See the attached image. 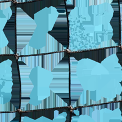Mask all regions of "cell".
Returning <instances> with one entry per match:
<instances>
[{
	"label": "cell",
	"instance_id": "6da1fadb",
	"mask_svg": "<svg viewBox=\"0 0 122 122\" xmlns=\"http://www.w3.org/2000/svg\"><path fill=\"white\" fill-rule=\"evenodd\" d=\"M76 74L84 90L92 91L96 90L100 75L109 74V72L101 63L84 58L78 61Z\"/></svg>",
	"mask_w": 122,
	"mask_h": 122
},
{
	"label": "cell",
	"instance_id": "7a4b0ae2",
	"mask_svg": "<svg viewBox=\"0 0 122 122\" xmlns=\"http://www.w3.org/2000/svg\"><path fill=\"white\" fill-rule=\"evenodd\" d=\"M70 57L69 51L66 50L64 57L52 70L54 77L50 87L55 93H69Z\"/></svg>",
	"mask_w": 122,
	"mask_h": 122
},
{
	"label": "cell",
	"instance_id": "3957f363",
	"mask_svg": "<svg viewBox=\"0 0 122 122\" xmlns=\"http://www.w3.org/2000/svg\"><path fill=\"white\" fill-rule=\"evenodd\" d=\"M96 90L103 98L114 100L120 95L122 87L120 82L112 75L109 74L101 75L96 85Z\"/></svg>",
	"mask_w": 122,
	"mask_h": 122
},
{
	"label": "cell",
	"instance_id": "277c9868",
	"mask_svg": "<svg viewBox=\"0 0 122 122\" xmlns=\"http://www.w3.org/2000/svg\"><path fill=\"white\" fill-rule=\"evenodd\" d=\"M87 9L90 21L95 26L110 23L114 12L111 4L109 3L90 6Z\"/></svg>",
	"mask_w": 122,
	"mask_h": 122
},
{
	"label": "cell",
	"instance_id": "5b68a950",
	"mask_svg": "<svg viewBox=\"0 0 122 122\" xmlns=\"http://www.w3.org/2000/svg\"><path fill=\"white\" fill-rule=\"evenodd\" d=\"M59 15V13L56 7L50 6L45 7L37 12L34 15L33 19L36 23L37 26L48 33L54 27Z\"/></svg>",
	"mask_w": 122,
	"mask_h": 122
},
{
	"label": "cell",
	"instance_id": "8992f818",
	"mask_svg": "<svg viewBox=\"0 0 122 122\" xmlns=\"http://www.w3.org/2000/svg\"><path fill=\"white\" fill-rule=\"evenodd\" d=\"M48 34L68 50L69 43V26L67 13L59 14L54 27L51 30L48 32Z\"/></svg>",
	"mask_w": 122,
	"mask_h": 122
},
{
	"label": "cell",
	"instance_id": "52a82bcc",
	"mask_svg": "<svg viewBox=\"0 0 122 122\" xmlns=\"http://www.w3.org/2000/svg\"><path fill=\"white\" fill-rule=\"evenodd\" d=\"M16 27L17 36H32L37 28V25L32 17L17 6Z\"/></svg>",
	"mask_w": 122,
	"mask_h": 122
},
{
	"label": "cell",
	"instance_id": "ba28073f",
	"mask_svg": "<svg viewBox=\"0 0 122 122\" xmlns=\"http://www.w3.org/2000/svg\"><path fill=\"white\" fill-rule=\"evenodd\" d=\"M118 47V46H114L73 53L69 52V54L71 56L75 57L78 61L82 59L88 58L101 63L107 57L113 54H116Z\"/></svg>",
	"mask_w": 122,
	"mask_h": 122
},
{
	"label": "cell",
	"instance_id": "9c48e42d",
	"mask_svg": "<svg viewBox=\"0 0 122 122\" xmlns=\"http://www.w3.org/2000/svg\"><path fill=\"white\" fill-rule=\"evenodd\" d=\"M29 77L34 86L50 87L53 81L54 75L52 71L36 66L32 68Z\"/></svg>",
	"mask_w": 122,
	"mask_h": 122
},
{
	"label": "cell",
	"instance_id": "30bf717a",
	"mask_svg": "<svg viewBox=\"0 0 122 122\" xmlns=\"http://www.w3.org/2000/svg\"><path fill=\"white\" fill-rule=\"evenodd\" d=\"M91 117L95 122H122V116L119 107L114 110L108 108L96 109Z\"/></svg>",
	"mask_w": 122,
	"mask_h": 122
},
{
	"label": "cell",
	"instance_id": "8fae6325",
	"mask_svg": "<svg viewBox=\"0 0 122 122\" xmlns=\"http://www.w3.org/2000/svg\"><path fill=\"white\" fill-rule=\"evenodd\" d=\"M101 64L106 68L110 75L121 82L122 80V67L116 54H113L104 59Z\"/></svg>",
	"mask_w": 122,
	"mask_h": 122
},
{
	"label": "cell",
	"instance_id": "7c38bea8",
	"mask_svg": "<svg viewBox=\"0 0 122 122\" xmlns=\"http://www.w3.org/2000/svg\"><path fill=\"white\" fill-rule=\"evenodd\" d=\"M17 13V12H16ZM16 13L13 14L12 17L9 20L7 24L3 29L4 34L9 40V43L8 46L12 50L15 54H17V27H16Z\"/></svg>",
	"mask_w": 122,
	"mask_h": 122
},
{
	"label": "cell",
	"instance_id": "4fadbf2b",
	"mask_svg": "<svg viewBox=\"0 0 122 122\" xmlns=\"http://www.w3.org/2000/svg\"><path fill=\"white\" fill-rule=\"evenodd\" d=\"M51 93L50 87H36L34 86L29 95V103L35 106H38L48 98Z\"/></svg>",
	"mask_w": 122,
	"mask_h": 122
},
{
	"label": "cell",
	"instance_id": "5bb4252c",
	"mask_svg": "<svg viewBox=\"0 0 122 122\" xmlns=\"http://www.w3.org/2000/svg\"><path fill=\"white\" fill-rule=\"evenodd\" d=\"M47 35V32L37 26L30 37L28 45L34 49L41 50L46 45Z\"/></svg>",
	"mask_w": 122,
	"mask_h": 122
},
{
	"label": "cell",
	"instance_id": "9a60e30c",
	"mask_svg": "<svg viewBox=\"0 0 122 122\" xmlns=\"http://www.w3.org/2000/svg\"><path fill=\"white\" fill-rule=\"evenodd\" d=\"M65 106H68L57 93H55L51 90V93L50 97L45 99L42 104L37 106V109H44L50 108H58L61 107Z\"/></svg>",
	"mask_w": 122,
	"mask_h": 122
},
{
	"label": "cell",
	"instance_id": "2e32d148",
	"mask_svg": "<svg viewBox=\"0 0 122 122\" xmlns=\"http://www.w3.org/2000/svg\"><path fill=\"white\" fill-rule=\"evenodd\" d=\"M65 50H67L62 45L48 33L46 45L44 48L39 50V51H40V54H42L64 51Z\"/></svg>",
	"mask_w": 122,
	"mask_h": 122
},
{
	"label": "cell",
	"instance_id": "e0dca14e",
	"mask_svg": "<svg viewBox=\"0 0 122 122\" xmlns=\"http://www.w3.org/2000/svg\"><path fill=\"white\" fill-rule=\"evenodd\" d=\"M110 25L112 28V40L116 43L118 46H121V21L120 10L114 11L113 17L110 21Z\"/></svg>",
	"mask_w": 122,
	"mask_h": 122
},
{
	"label": "cell",
	"instance_id": "ac0fdd59",
	"mask_svg": "<svg viewBox=\"0 0 122 122\" xmlns=\"http://www.w3.org/2000/svg\"><path fill=\"white\" fill-rule=\"evenodd\" d=\"M12 61L7 59L0 62V81L12 80Z\"/></svg>",
	"mask_w": 122,
	"mask_h": 122
},
{
	"label": "cell",
	"instance_id": "d6986e66",
	"mask_svg": "<svg viewBox=\"0 0 122 122\" xmlns=\"http://www.w3.org/2000/svg\"><path fill=\"white\" fill-rule=\"evenodd\" d=\"M12 98L10 100V103L15 106L18 110L20 107L21 100V82L14 83L12 86Z\"/></svg>",
	"mask_w": 122,
	"mask_h": 122
},
{
	"label": "cell",
	"instance_id": "ffe728a7",
	"mask_svg": "<svg viewBox=\"0 0 122 122\" xmlns=\"http://www.w3.org/2000/svg\"><path fill=\"white\" fill-rule=\"evenodd\" d=\"M32 36H17V55L19 56L21 50L29 44Z\"/></svg>",
	"mask_w": 122,
	"mask_h": 122
},
{
	"label": "cell",
	"instance_id": "44dd1931",
	"mask_svg": "<svg viewBox=\"0 0 122 122\" xmlns=\"http://www.w3.org/2000/svg\"><path fill=\"white\" fill-rule=\"evenodd\" d=\"M20 112H21V116L26 115V116L29 117L33 119L36 120L37 118H39L40 117L43 115V109H34L29 111H22Z\"/></svg>",
	"mask_w": 122,
	"mask_h": 122
},
{
	"label": "cell",
	"instance_id": "7402d4cb",
	"mask_svg": "<svg viewBox=\"0 0 122 122\" xmlns=\"http://www.w3.org/2000/svg\"><path fill=\"white\" fill-rule=\"evenodd\" d=\"M15 112H0V122H11L16 115Z\"/></svg>",
	"mask_w": 122,
	"mask_h": 122
},
{
	"label": "cell",
	"instance_id": "603a6c76",
	"mask_svg": "<svg viewBox=\"0 0 122 122\" xmlns=\"http://www.w3.org/2000/svg\"><path fill=\"white\" fill-rule=\"evenodd\" d=\"M13 84L14 82L12 80L0 81V92H12Z\"/></svg>",
	"mask_w": 122,
	"mask_h": 122
},
{
	"label": "cell",
	"instance_id": "cb8c5ba5",
	"mask_svg": "<svg viewBox=\"0 0 122 122\" xmlns=\"http://www.w3.org/2000/svg\"><path fill=\"white\" fill-rule=\"evenodd\" d=\"M12 98L11 92H0V104H4L9 103Z\"/></svg>",
	"mask_w": 122,
	"mask_h": 122
},
{
	"label": "cell",
	"instance_id": "d4e9b609",
	"mask_svg": "<svg viewBox=\"0 0 122 122\" xmlns=\"http://www.w3.org/2000/svg\"><path fill=\"white\" fill-rule=\"evenodd\" d=\"M21 96L22 97H29L34 87L33 84L21 85Z\"/></svg>",
	"mask_w": 122,
	"mask_h": 122
},
{
	"label": "cell",
	"instance_id": "484cf974",
	"mask_svg": "<svg viewBox=\"0 0 122 122\" xmlns=\"http://www.w3.org/2000/svg\"><path fill=\"white\" fill-rule=\"evenodd\" d=\"M13 11L11 7H9L4 10H0V18H6L10 20L13 15Z\"/></svg>",
	"mask_w": 122,
	"mask_h": 122
},
{
	"label": "cell",
	"instance_id": "4316f807",
	"mask_svg": "<svg viewBox=\"0 0 122 122\" xmlns=\"http://www.w3.org/2000/svg\"><path fill=\"white\" fill-rule=\"evenodd\" d=\"M89 96L92 100L95 101L97 104H99V101L103 98V97L97 91V90L89 91Z\"/></svg>",
	"mask_w": 122,
	"mask_h": 122
},
{
	"label": "cell",
	"instance_id": "83f0119b",
	"mask_svg": "<svg viewBox=\"0 0 122 122\" xmlns=\"http://www.w3.org/2000/svg\"><path fill=\"white\" fill-rule=\"evenodd\" d=\"M9 43V40L4 34V31L3 30H1V32H0V48H3L6 46H7Z\"/></svg>",
	"mask_w": 122,
	"mask_h": 122
},
{
	"label": "cell",
	"instance_id": "f1b7e54d",
	"mask_svg": "<svg viewBox=\"0 0 122 122\" xmlns=\"http://www.w3.org/2000/svg\"><path fill=\"white\" fill-rule=\"evenodd\" d=\"M77 122H95L90 115L87 114H81L79 115Z\"/></svg>",
	"mask_w": 122,
	"mask_h": 122
},
{
	"label": "cell",
	"instance_id": "f546056e",
	"mask_svg": "<svg viewBox=\"0 0 122 122\" xmlns=\"http://www.w3.org/2000/svg\"><path fill=\"white\" fill-rule=\"evenodd\" d=\"M56 108H50V109H43V115L46 117L50 119L53 120L54 118V112Z\"/></svg>",
	"mask_w": 122,
	"mask_h": 122
},
{
	"label": "cell",
	"instance_id": "4dcf8cb0",
	"mask_svg": "<svg viewBox=\"0 0 122 122\" xmlns=\"http://www.w3.org/2000/svg\"><path fill=\"white\" fill-rule=\"evenodd\" d=\"M8 54H15L14 53L12 50L8 47L3 48H0V55H8Z\"/></svg>",
	"mask_w": 122,
	"mask_h": 122
},
{
	"label": "cell",
	"instance_id": "1f68e13d",
	"mask_svg": "<svg viewBox=\"0 0 122 122\" xmlns=\"http://www.w3.org/2000/svg\"><path fill=\"white\" fill-rule=\"evenodd\" d=\"M29 100H30V98H29V97H21L20 107V109L18 111H22V110L23 109L24 107H25L29 103Z\"/></svg>",
	"mask_w": 122,
	"mask_h": 122
},
{
	"label": "cell",
	"instance_id": "d6a6232c",
	"mask_svg": "<svg viewBox=\"0 0 122 122\" xmlns=\"http://www.w3.org/2000/svg\"><path fill=\"white\" fill-rule=\"evenodd\" d=\"M13 1H4L0 2V10H4L9 7H11Z\"/></svg>",
	"mask_w": 122,
	"mask_h": 122
},
{
	"label": "cell",
	"instance_id": "836d02e7",
	"mask_svg": "<svg viewBox=\"0 0 122 122\" xmlns=\"http://www.w3.org/2000/svg\"><path fill=\"white\" fill-rule=\"evenodd\" d=\"M36 122H53V120L48 118L42 115L36 120Z\"/></svg>",
	"mask_w": 122,
	"mask_h": 122
},
{
	"label": "cell",
	"instance_id": "e575fe53",
	"mask_svg": "<svg viewBox=\"0 0 122 122\" xmlns=\"http://www.w3.org/2000/svg\"><path fill=\"white\" fill-rule=\"evenodd\" d=\"M21 122H36V120L30 118L28 116L23 115V116H21Z\"/></svg>",
	"mask_w": 122,
	"mask_h": 122
},
{
	"label": "cell",
	"instance_id": "d590c367",
	"mask_svg": "<svg viewBox=\"0 0 122 122\" xmlns=\"http://www.w3.org/2000/svg\"><path fill=\"white\" fill-rule=\"evenodd\" d=\"M8 20L6 18H0V27H1V30H3L5 26L7 24Z\"/></svg>",
	"mask_w": 122,
	"mask_h": 122
},
{
	"label": "cell",
	"instance_id": "8d00e7d4",
	"mask_svg": "<svg viewBox=\"0 0 122 122\" xmlns=\"http://www.w3.org/2000/svg\"><path fill=\"white\" fill-rule=\"evenodd\" d=\"M120 1V21H121V30L122 31V0Z\"/></svg>",
	"mask_w": 122,
	"mask_h": 122
},
{
	"label": "cell",
	"instance_id": "74e56055",
	"mask_svg": "<svg viewBox=\"0 0 122 122\" xmlns=\"http://www.w3.org/2000/svg\"><path fill=\"white\" fill-rule=\"evenodd\" d=\"M53 122H66L67 118H54L53 120Z\"/></svg>",
	"mask_w": 122,
	"mask_h": 122
},
{
	"label": "cell",
	"instance_id": "f35d334b",
	"mask_svg": "<svg viewBox=\"0 0 122 122\" xmlns=\"http://www.w3.org/2000/svg\"><path fill=\"white\" fill-rule=\"evenodd\" d=\"M119 108L120 109L121 113H122V100L120 101V106H119Z\"/></svg>",
	"mask_w": 122,
	"mask_h": 122
},
{
	"label": "cell",
	"instance_id": "ab89813d",
	"mask_svg": "<svg viewBox=\"0 0 122 122\" xmlns=\"http://www.w3.org/2000/svg\"><path fill=\"white\" fill-rule=\"evenodd\" d=\"M120 40H121V46H122V32H121Z\"/></svg>",
	"mask_w": 122,
	"mask_h": 122
},
{
	"label": "cell",
	"instance_id": "60d3db41",
	"mask_svg": "<svg viewBox=\"0 0 122 122\" xmlns=\"http://www.w3.org/2000/svg\"><path fill=\"white\" fill-rule=\"evenodd\" d=\"M13 0H0V2H4V1H10Z\"/></svg>",
	"mask_w": 122,
	"mask_h": 122
},
{
	"label": "cell",
	"instance_id": "b9f144b4",
	"mask_svg": "<svg viewBox=\"0 0 122 122\" xmlns=\"http://www.w3.org/2000/svg\"><path fill=\"white\" fill-rule=\"evenodd\" d=\"M30 1H34V0H30Z\"/></svg>",
	"mask_w": 122,
	"mask_h": 122
},
{
	"label": "cell",
	"instance_id": "7bdbcfd3",
	"mask_svg": "<svg viewBox=\"0 0 122 122\" xmlns=\"http://www.w3.org/2000/svg\"></svg>",
	"mask_w": 122,
	"mask_h": 122
}]
</instances>
